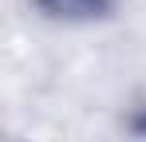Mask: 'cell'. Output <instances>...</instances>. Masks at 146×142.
<instances>
[{
  "label": "cell",
  "mask_w": 146,
  "mask_h": 142,
  "mask_svg": "<svg viewBox=\"0 0 146 142\" xmlns=\"http://www.w3.org/2000/svg\"><path fill=\"white\" fill-rule=\"evenodd\" d=\"M48 12H59V16H83V12H99L103 0H40Z\"/></svg>",
  "instance_id": "1"
}]
</instances>
